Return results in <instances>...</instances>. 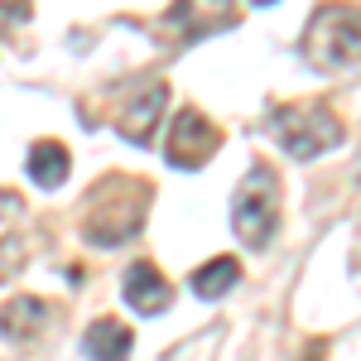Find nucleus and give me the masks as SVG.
I'll return each mask as SVG.
<instances>
[{
    "instance_id": "nucleus-1",
    "label": "nucleus",
    "mask_w": 361,
    "mask_h": 361,
    "mask_svg": "<svg viewBox=\"0 0 361 361\" xmlns=\"http://www.w3.org/2000/svg\"><path fill=\"white\" fill-rule=\"evenodd\" d=\"M145 207H149V183H145V178H130V173L102 178V183L87 193L82 236L92 246H121V241L140 236Z\"/></svg>"
},
{
    "instance_id": "nucleus-2",
    "label": "nucleus",
    "mask_w": 361,
    "mask_h": 361,
    "mask_svg": "<svg viewBox=\"0 0 361 361\" xmlns=\"http://www.w3.org/2000/svg\"><path fill=\"white\" fill-rule=\"evenodd\" d=\"M231 226H236V236L250 250L270 246V236L279 226V178L270 164H255L236 183V193H231Z\"/></svg>"
},
{
    "instance_id": "nucleus-3",
    "label": "nucleus",
    "mask_w": 361,
    "mask_h": 361,
    "mask_svg": "<svg viewBox=\"0 0 361 361\" xmlns=\"http://www.w3.org/2000/svg\"><path fill=\"white\" fill-rule=\"evenodd\" d=\"M270 130L284 145L289 159H318L333 145H342V121L318 102H294V106H275L270 111Z\"/></svg>"
},
{
    "instance_id": "nucleus-4",
    "label": "nucleus",
    "mask_w": 361,
    "mask_h": 361,
    "mask_svg": "<svg viewBox=\"0 0 361 361\" xmlns=\"http://www.w3.org/2000/svg\"><path fill=\"white\" fill-rule=\"evenodd\" d=\"M308 58L328 73L361 63V10L352 5H323L308 20Z\"/></svg>"
},
{
    "instance_id": "nucleus-5",
    "label": "nucleus",
    "mask_w": 361,
    "mask_h": 361,
    "mask_svg": "<svg viewBox=\"0 0 361 361\" xmlns=\"http://www.w3.org/2000/svg\"><path fill=\"white\" fill-rule=\"evenodd\" d=\"M217 145H222L217 126H212L202 111L183 106V111L173 116V126H169L164 154H169V164H173V169H202L212 154H217Z\"/></svg>"
},
{
    "instance_id": "nucleus-6",
    "label": "nucleus",
    "mask_w": 361,
    "mask_h": 361,
    "mask_svg": "<svg viewBox=\"0 0 361 361\" xmlns=\"http://www.w3.org/2000/svg\"><path fill=\"white\" fill-rule=\"evenodd\" d=\"M164 106H169V82H145L135 97L116 111V130L130 140V145H149L159 116H164Z\"/></svg>"
},
{
    "instance_id": "nucleus-7",
    "label": "nucleus",
    "mask_w": 361,
    "mask_h": 361,
    "mask_svg": "<svg viewBox=\"0 0 361 361\" xmlns=\"http://www.w3.org/2000/svg\"><path fill=\"white\" fill-rule=\"evenodd\" d=\"M121 299L135 308V313H164L173 304V289H169V279L154 270V260H135L126 275H121Z\"/></svg>"
},
{
    "instance_id": "nucleus-8",
    "label": "nucleus",
    "mask_w": 361,
    "mask_h": 361,
    "mask_svg": "<svg viewBox=\"0 0 361 361\" xmlns=\"http://www.w3.org/2000/svg\"><path fill=\"white\" fill-rule=\"evenodd\" d=\"M44 323H49V304L34 299V294H20L0 308V337L5 342H34L44 333Z\"/></svg>"
},
{
    "instance_id": "nucleus-9",
    "label": "nucleus",
    "mask_w": 361,
    "mask_h": 361,
    "mask_svg": "<svg viewBox=\"0 0 361 361\" xmlns=\"http://www.w3.org/2000/svg\"><path fill=\"white\" fill-rule=\"evenodd\" d=\"M130 347H135V337H130L126 323H116V318H97V323L82 333L87 361H126V357H130Z\"/></svg>"
},
{
    "instance_id": "nucleus-10",
    "label": "nucleus",
    "mask_w": 361,
    "mask_h": 361,
    "mask_svg": "<svg viewBox=\"0 0 361 361\" xmlns=\"http://www.w3.org/2000/svg\"><path fill=\"white\" fill-rule=\"evenodd\" d=\"M236 279H241V265L231 255H212L207 265H197L193 275H188V284H193L197 299H222V294L236 289Z\"/></svg>"
},
{
    "instance_id": "nucleus-11",
    "label": "nucleus",
    "mask_w": 361,
    "mask_h": 361,
    "mask_svg": "<svg viewBox=\"0 0 361 361\" xmlns=\"http://www.w3.org/2000/svg\"><path fill=\"white\" fill-rule=\"evenodd\" d=\"M68 149L58 145V140H39L34 149H29V178L39 183V188H63L68 183Z\"/></svg>"
},
{
    "instance_id": "nucleus-12",
    "label": "nucleus",
    "mask_w": 361,
    "mask_h": 361,
    "mask_svg": "<svg viewBox=\"0 0 361 361\" xmlns=\"http://www.w3.org/2000/svg\"><path fill=\"white\" fill-rule=\"evenodd\" d=\"M20 265H25V241L20 236H0V279L20 275Z\"/></svg>"
},
{
    "instance_id": "nucleus-13",
    "label": "nucleus",
    "mask_w": 361,
    "mask_h": 361,
    "mask_svg": "<svg viewBox=\"0 0 361 361\" xmlns=\"http://www.w3.org/2000/svg\"><path fill=\"white\" fill-rule=\"evenodd\" d=\"M20 212H25V202L10 193V188H0V217H20Z\"/></svg>"
}]
</instances>
